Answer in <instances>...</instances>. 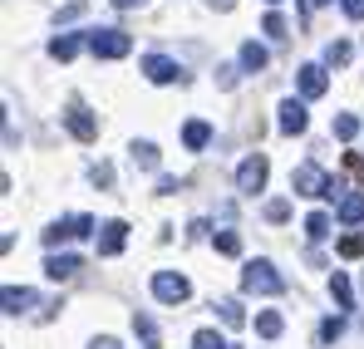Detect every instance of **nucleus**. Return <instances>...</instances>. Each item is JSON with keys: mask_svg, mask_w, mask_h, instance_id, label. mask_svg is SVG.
<instances>
[{"mask_svg": "<svg viewBox=\"0 0 364 349\" xmlns=\"http://www.w3.org/2000/svg\"><path fill=\"white\" fill-rule=\"evenodd\" d=\"M266 222H291V202H286V197L266 202Z\"/></svg>", "mask_w": 364, "mask_h": 349, "instance_id": "obj_29", "label": "nucleus"}, {"mask_svg": "<svg viewBox=\"0 0 364 349\" xmlns=\"http://www.w3.org/2000/svg\"><path fill=\"white\" fill-rule=\"evenodd\" d=\"M242 291L246 295H281L286 281H281V271H276L271 261H246L242 266Z\"/></svg>", "mask_w": 364, "mask_h": 349, "instance_id": "obj_1", "label": "nucleus"}, {"mask_svg": "<svg viewBox=\"0 0 364 349\" xmlns=\"http://www.w3.org/2000/svg\"><path fill=\"white\" fill-rule=\"evenodd\" d=\"M35 305V291H25V286H5V315H25Z\"/></svg>", "mask_w": 364, "mask_h": 349, "instance_id": "obj_17", "label": "nucleus"}, {"mask_svg": "<svg viewBox=\"0 0 364 349\" xmlns=\"http://www.w3.org/2000/svg\"><path fill=\"white\" fill-rule=\"evenodd\" d=\"M64 128H69L79 143H94V138H99V123H94V114H89L84 104H69V109H64Z\"/></svg>", "mask_w": 364, "mask_h": 349, "instance_id": "obj_7", "label": "nucleus"}, {"mask_svg": "<svg viewBox=\"0 0 364 349\" xmlns=\"http://www.w3.org/2000/svg\"><path fill=\"white\" fill-rule=\"evenodd\" d=\"M178 187H182L178 177H158V192H163V197H173V192H178Z\"/></svg>", "mask_w": 364, "mask_h": 349, "instance_id": "obj_35", "label": "nucleus"}, {"mask_svg": "<svg viewBox=\"0 0 364 349\" xmlns=\"http://www.w3.org/2000/svg\"><path fill=\"white\" fill-rule=\"evenodd\" d=\"M360 291H364V276H360Z\"/></svg>", "mask_w": 364, "mask_h": 349, "instance_id": "obj_42", "label": "nucleus"}, {"mask_svg": "<svg viewBox=\"0 0 364 349\" xmlns=\"http://www.w3.org/2000/svg\"><path fill=\"white\" fill-rule=\"evenodd\" d=\"M345 15L350 20H364V0H345Z\"/></svg>", "mask_w": 364, "mask_h": 349, "instance_id": "obj_36", "label": "nucleus"}, {"mask_svg": "<svg viewBox=\"0 0 364 349\" xmlns=\"http://www.w3.org/2000/svg\"><path fill=\"white\" fill-rule=\"evenodd\" d=\"M217 69H222V74H217V84H222V89H232V84H237V64H217Z\"/></svg>", "mask_w": 364, "mask_h": 349, "instance_id": "obj_33", "label": "nucleus"}, {"mask_svg": "<svg viewBox=\"0 0 364 349\" xmlns=\"http://www.w3.org/2000/svg\"><path fill=\"white\" fill-rule=\"evenodd\" d=\"M266 177H271V163H266L261 153H251V158H242V168H237V187H242L246 197H256V192L266 187Z\"/></svg>", "mask_w": 364, "mask_h": 349, "instance_id": "obj_6", "label": "nucleus"}, {"mask_svg": "<svg viewBox=\"0 0 364 349\" xmlns=\"http://www.w3.org/2000/svg\"><path fill=\"white\" fill-rule=\"evenodd\" d=\"M89 177H94V187H104V192L114 187V168H109V163H94V168H89Z\"/></svg>", "mask_w": 364, "mask_h": 349, "instance_id": "obj_32", "label": "nucleus"}, {"mask_svg": "<svg viewBox=\"0 0 364 349\" xmlns=\"http://www.w3.org/2000/svg\"><path fill=\"white\" fill-rule=\"evenodd\" d=\"M291 187H296L301 197H335V192H340V182H335V177H325L320 163H301V168L291 173Z\"/></svg>", "mask_w": 364, "mask_h": 349, "instance_id": "obj_2", "label": "nucleus"}, {"mask_svg": "<svg viewBox=\"0 0 364 349\" xmlns=\"http://www.w3.org/2000/svg\"><path fill=\"white\" fill-rule=\"evenodd\" d=\"M261 30H266L271 40H286V35H291V25H286V15H276V10H271V15L261 20Z\"/></svg>", "mask_w": 364, "mask_h": 349, "instance_id": "obj_26", "label": "nucleus"}, {"mask_svg": "<svg viewBox=\"0 0 364 349\" xmlns=\"http://www.w3.org/2000/svg\"><path fill=\"white\" fill-rule=\"evenodd\" d=\"M153 295H158L163 305H187V300H192V281L178 276V271H158V276H153Z\"/></svg>", "mask_w": 364, "mask_h": 349, "instance_id": "obj_5", "label": "nucleus"}, {"mask_svg": "<svg viewBox=\"0 0 364 349\" xmlns=\"http://www.w3.org/2000/svg\"><path fill=\"white\" fill-rule=\"evenodd\" d=\"M340 256H345V261H355V256H364V232L340 236Z\"/></svg>", "mask_w": 364, "mask_h": 349, "instance_id": "obj_27", "label": "nucleus"}, {"mask_svg": "<svg viewBox=\"0 0 364 349\" xmlns=\"http://www.w3.org/2000/svg\"><path fill=\"white\" fill-rule=\"evenodd\" d=\"M138 5H148V0H114V10H138Z\"/></svg>", "mask_w": 364, "mask_h": 349, "instance_id": "obj_37", "label": "nucleus"}, {"mask_svg": "<svg viewBox=\"0 0 364 349\" xmlns=\"http://www.w3.org/2000/svg\"><path fill=\"white\" fill-rule=\"evenodd\" d=\"M79 236H94V217H84V212H74V217H64L55 227H45V246L55 251L60 241H79Z\"/></svg>", "mask_w": 364, "mask_h": 349, "instance_id": "obj_4", "label": "nucleus"}, {"mask_svg": "<svg viewBox=\"0 0 364 349\" xmlns=\"http://www.w3.org/2000/svg\"><path fill=\"white\" fill-rule=\"evenodd\" d=\"M143 79H153V84H173L182 79V64L168 55H143Z\"/></svg>", "mask_w": 364, "mask_h": 349, "instance_id": "obj_9", "label": "nucleus"}, {"mask_svg": "<svg viewBox=\"0 0 364 349\" xmlns=\"http://www.w3.org/2000/svg\"><path fill=\"white\" fill-rule=\"evenodd\" d=\"M128 153H133V163H138V168H148V173L158 168V143H148V138H143V143H133Z\"/></svg>", "mask_w": 364, "mask_h": 349, "instance_id": "obj_22", "label": "nucleus"}, {"mask_svg": "<svg viewBox=\"0 0 364 349\" xmlns=\"http://www.w3.org/2000/svg\"><path fill=\"white\" fill-rule=\"evenodd\" d=\"M128 50H133V40H128L123 30H114V25L89 30V55H94V59H123Z\"/></svg>", "mask_w": 364, "mask_h": 349, "instance_id": "obj_3", "label": "nucleus"}, {"mask_svg": "<svg viewBox=\"0 0 364 349\" xmlns=\"http://www.w3.org/2000/svg\"><path fill=\"white\" fill-rule=\"evenodd\" d=\"M94 349H114V340H99V345H94Z\"/></svg>", "mask_w": 364, "mask_h": 349, "instance_id": "obj_41", "label": "nucleus"}, {"mask_svg": "<svg viewBox=\"0 0 364 349\" xmlns=\"http://www.w3.org/2000/svg\"><path fill=\"white\" fill-rule=\"evenodd\" d=\"M266 64H271V50L256 45V40H246V45H242V69H246V74H261Z\"/></svg>", "mask_w": 364, "mask_h": 349, "instance_id": "obj_16", "label": "nucleus"}, {"mask_svg": "<svg viewBox=\"0 0 364 349\" xmlns=\"http://www.w3.org/2000/svg\"><path fill=\"white\" fill-rule=\"evenodd\" d=\"M340 335H345V320H340V315H335V320H325V325H320V345H335V340H340Z\"/></svg>", "mask_w": 364, "mask_h": 349, "instance_id": "obj_30", "label": "nucleus"}, {"mask_svg": "<svg viewBox=\"0 0 364 349\" xmlns=\"http://www.w3.org/2000/svg\"><path fill=\"white\" fill-rule=\"evenodd\" d=\"M133 335H138V340H143V345H148V349L158 345V325H153L148 315H133Z\"/></svg>", "mask_w": 364, "mask_h": 349, "instance_id": "obj_25", "label": "nucleus"}, {"mask_svg": "<svg viewBox=\"0 0 364 349\" xmlns=\"http://www.w3.org/2000/svg\"><path fill=\"white\" fill-rule=\"evenodd\" d=\"M305 123H310V114H305V99H286L281 104V133H305Z\"/></svg>", "mask_w": 364, "mask_h": 349, "instance_id": "obj_13", "label": "nucleus"}, {"mask_svg": "<svg viewBox=\"0 0 364 349\" xmlns=\"http://www.w3.org/2000/svg\"><path fill=\"white\" fill-rule=\"evenodd\" d=\"M281 330H286V320H281L276 310H261V315H256V335H261V340H281Z\"/></svg>", "mask_w": 364, "mask_h": 349, "instance_id": "obj_19", "label": "nucleus"}, {"mask_svg": "<svg viewBox=\"0 0 364 349\" xmlns=\"http://www.w3.org/2000/svg\"><path fill=\"white\" fill-rule=\"evenodd\" d=\"M320 5H330V0H301V10L310 15V10H320Z\"/></svg>", "mask_w": 364, "mask_h": 349, "instance_id": "obj_39", "label": "nucleus"}, {"mask_svg": "<svg viewBox=\"0 0 364 349\" xmlns=\"http://www.w3.org/2000/svg\"><path fill=\"white\" fill-rule=\"evenodd\" d=\"M79 266H84V261L69 256V251H50V256H45V276H50V281H69V276H79Z\"/></svg>", "mask_w": 364, "mask_h": 349, "instance_id": "obj_11", "label": "nucleus"}, {"mask_svg": "<svg viewBox=\"0 0 364 349\" xmlns=\"http://www.w3.org/2000/svg\"><path fill=\"white\" fill-rule=\"evenodd\" d=\"M305 236H310V241H325V236H330V212H310V217H305Z\"/></svg>", "mask_w": 364, "mask_h": 349, "instance_id": "obj_23", "label": "nucleus"}, {"mask_svg": "<svg viewBox=\"0 0 364 349\" xmlns=\"http://www.w3.org/2000/svg\"><path fill=\"white\" fill-rule=\"evenodd\" d=\"M212 143V123H202V118H192L187 128H182V148H192V153H202Z\"/></svg>", "mask_w": 364, "mask_h": 349, "instance_id": "obj_15", "label": "nucleus"}, {"mask_svg": "<svg viewBox=\"0 0 364 349\" xmlns=\"http://www.w3.org/2000/svg\"><path fill=\"white\" fill-rule=\"evenodd\" d=\"M212 310H217V320H222V325H232V330H237V325H246V310H242V300H232V295H227V300H217Z\"/></svg>", "mask_w": 364, "mask_h": 349, "instance_id": "obj_18", "label": "nucleus"}, {"mask_svg": "<svg viewBox=\"0 0 364 349\" xmlns=\"http://www.w3.org/2000/svg\"><path fill=\"white\" fill-rule=\"evenodd\" d=\"M350 55H355V50H350L345 40H330V45H325V64H335V69H345Z\"/></svg>", "mask_w": 364, "mask_h": 349, "instance_id": "obj_24", "label": "nucleus"}, {"mask_svg": "<svg viewBox=\"0 0 364 349\" xmlns=\"http://www.w3.org/2000/svg\"><path fill=\"white\" fill-rule=\"evenodd\" d=\"M217 251H222V256H237V251H242V236L237 232H217Z\"/></svg>", "mask_w": 364, "mask_h": 349, "instance_id": "obj_31", "label": "nucleus"}, {"mask_svg": "<svg viewBox=\"0 0 364 349\" xmlns=\"http://www.w3.org/2000/svg\"><path fill=\"white\" fill-rule=\"evenodd\" d=\"M94 241H99V256H119L123 241H128V222H119V217L114 222H99V236Z\"/></svg>", "mask_w": 364, "mask_h": 349, "instance_id": "obj_10", "label": "nucleus"}, {"mask_svg": "<svg viewBox=\"0 0 364 349\" xmlns=\"http://www.w3.org/2000/svg\"><path fill=\"white\" fill-rule=\"evenodd\" d=\"M296 89H301V99H320V94L330 89L325 64H301V69H296Z\"/></svg>", "mask_w": 364, "mask_h": 349, "instance_id": "obj_8", "label": "nucleus"}, {"mask_svg": "<svg viewBox=\"0 0 364 349\" xmlns=\"http://www.w3.org/2000/svg\"><path fill=\"white\" fill-rule=\"evenodd\" d=\"M335 222H340V227H360V222H364V192H340Z\"/></svg>", "mask_w": 364, "mask_h": 349, "instance_id": "obj_12", "label": "nucleus"}, {"mask_svg": "<svg viewBox=\"0 0 364 349\" xmlns=\"http://www.w3.org/2000/svg\"><path fill=\"white\" fill-rule=\"evenodd\" d=\"M192 349H242V345H232V340L217 335V330H197V335H192Z\"/></svg>", "mask_w": 364, "mask_h": 349, "instance_id": "obj_21", "label": "nucleus"}, {"mask_svg": "<svg viewBox=\"0 0 364 349\" xmlns=\"http://www.w3.org/2000/svg\"><path fill=\"white\" fill-rule=\"evenodd\" d=\"M271 5H276V0H271Z\"/></svg>", "mask_w": 364, "mask_h": 349, "instance_id": "obj_43", "label": "nucleus"}, {"mask_svg": "<svg viewBox=\"0 0 364 349\" xmlns=\"http://www.w3.org/2000/svg\"><path fill=\"white\" fill-rule=\"evenodd\" d=\"M345 163H350L355 173H364V158H360V153H345Z\"/></svg>", "mask_w": 364, "mask_h": 349, "instance_id": "obj_38", "label": "nucleus"}, {"mask_svg": "<svg viewBox=\"0 0 364 349\" xmlns=\"http://www.w3.org/2000/svg\"><path fill=\"white\" fill-rule=\"evenodd\" d=\"M79 15H84V5L74 0V5H64V10H60V25H69V20H79Z\"/></svg>", "mask_w": 364, "mask_h": 349, "instance_id": "obj_34", "label": "nucleus"}, {"mask_svg": "<svg viewBox=\"0 0 364 349\" xmlns=\"http://www.w3.org/2000/svg\"><path fill=\"white\" fill-rule=\"evenodd\" d=\"M84 45H89V35H55V40H50V59H60V64H69V59L79 55Z\"/></svg>", "mask_w": 364, "mask_h": 349, "instance_id": "obj_14", "label": "nucleus"}, {"mask_svg": "<svg viewBox=\"0 0 364 349\" xmlns=\"http://www.w3.org/2000/svg\"><path fill=\"white\" fill-rule=\"evenodd\" d=\"M330 295H335V305H340V310H350L355 286H350V276H345V271H335V276H330Z\"/></svg>", "mask_w": 364, "mask_h": 349, "instance_id": "obj_20", "label": "nucleus"}, {"mask_svg": "<svg viewBox=\"0 0 364 349\" xmlns=\"http://www.w3.org/2000/svg\"><path fill=\"white\" fill-rule=\"evenodd\" d=\"M355 133H360V118H355V114H340V118H335V138H340V143H350Z\"/></svg>", "mask_w": 364, "mask_h": 349, "instance_id": "obj_28", "label": "nucleus"}, {"mask_svg": "<svg viewBox=\"0 0 364 349\" xmlns=\"http://www.w3.org/2000/svg\"><path fill=\"white\" fill-rule=\"evenodd\" d=\"M232 5H237V0H212V10H232Z\"/></svg>", "mask_w": 364, "mask_h": 349, "instance_id": "obj_40", "label": "nucleus"}]
</instances>
